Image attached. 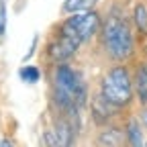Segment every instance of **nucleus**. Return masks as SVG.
<instances>
[{"instance_id":"obj_1","label":"nucleus","mask_w":147,"mask_h":147,"mask_svg":"<svg viewBox=\"0 0 147 147\" xmlns=\"http://www.w3.org/2000/svg\"><path fill=\"white\" fill-rule=\"evenodd\" d=\"M53 102L71 117H76V113L86 102L84 80L65 63H59L53 69Z\"/></svg>"},{"instance_id":"obj_2","label":"nucleus","mask_w":147,"mask_h":147,"mask_svg":"<svg viewBox=\"0 0 147 147\" xmlns=\"http://www.w3.org/2000/svg\"><path fill=\"white\" fill-rule=\"evenodd\" d=\"M102 29V43L106 53L117 61H125L133 53V33L125 18L117 12L108 14L106 21L100 25Z\"/></svg>"},{"instance_id":"obj_3","label":"nucleus","mask_w":147,"mask_h":147,"mask_svg":"<svg viewBox=\"0 0 147 147\" xmlns=\"http://www.w3.org/2000/svg\"><path fill=\"white\" fill-rule=\"evenodd\" d=\"M110 106H127L133 98V84L129 69L123 65L110 67L106 71V76L102 78V94H100Z\"/></svg>"},{"instance_id":"obj_4","label":"nucleus","mask_w":147,"mask_h":147,"mask_svg":"<svg viewBox=\"0 0 147 147\" xmlns=\"http://www.w3.org/2000/svg\"><path fill=\"white\" fill-rule=\"evenodd\" d=\"M100 16L98 12L94 10H86V12H76L71 14L69 18L59 25V31L57 35H63V37H69V39L78 41L80 45L86 43L92 35H96L100 31Z\"/></svg>"},{"instance_id":"obj_5","label":"nucleus","mask_w":147,"mask_h":147,"mask_svg":"<svg viewBox=\"0 0 147 147\" xmlns=\"http://www.w3.org/2000/svg\"><path fill=\"white\" fill-rule=\"evenodd\" d=\"M43 139L47 147H74V127L67 119H61L53 131H45Z\"/></svg>"},{"instance_id":"obj_6","label":"nucleus","mask_w":147,"mask_h":147,"mask_svg":"<svg viewBox=\"0 0 147 147\" xmlns=\"http://www.w3.org/2000/svg\"><path fill=\"white\" fill-rule=\"evenodd\" d=\"M78 47H80L78 41L69 39V37H63V35H57V37L49 43L47 53H49V57H51L55 63H63L65 59H69L71 55L78 51Z\"/></svg>"},{"instance_id":"obj_7","label":"nucleus","mask_w":147,"mask_h":147,"mask_svg":"<svg viewBox=\"0 0 147 147\" xmlns=\"http://www.w3.org/2000/svg\"><path fill=\"white\" fill-rule=\"evenodd\" d=\"M96 4H98V0H65L61 4V12H65V14L86 12V10H92Z\"/></svg>"},{"instance_id":"obj_8","label":"nucleus","mask_w":147,"mask_h":147,"mask_svg":"<svg viewBox=\"0 0 147 147\" xmlns=\"http://www.w3.org/2000/svg\"><path fill=\"white\" fill-rule=\"evenodd\" d=\"M135 92L143 104H147V61L137 67L135 74Z\"/></svg>"},{"instance_id":"obj_9","label":"nucleus","mask_w":147,"mask_h":147,"mask_svg":"<svg viewBox=\"0 0 147 147\" xmlns=\"http://www.w3.org/2000/svg\"><path fill=\"white\" fill-rule=\"evenodd\" d=\"M127 139L131 143V147H143V133H141V127L135 121H131L127 127Z\"/></svg>"},{"instance_id":"obj_10","label":"nucleus","mask_w":147,"mask_h":147,"mask_svg":"<svg viewBox=\"0 0 147 147\" xmlns=\"http://www.w3.org/2000/svg\"><path fill=\"white\" fill-rule=\"evenodd\" d=\"M133 21H135V27L141 31V33H147V8L143 4H137L135 10H133Z\"/></svg>"},{"instance_id":"obj_11","label":"nucleus","mask_w":147,"mask_h":147,"mask_svg":"<svg viewBox=\"0 0 147 147\" xmlns=\"http://www.w3.org/2000/svg\"><path fill=\"white\" fill-rule=\"evenodd\" d=\"M18 76H21V80L27 82V84H35V82H39L41 71H39V67H35V65H25V67H21Z\"/></svg>"},{"instance_id":"obj_12","label":"nucleus","mask_w":147,"mask_h":147,"mask_svg":"<svg viewBox=\"0 0 147 147\" xmlns=\"http://www.w3.org/2000/svg\"><path fill=\"white\" fill-rule=\"evenodd\" d=\"M6 35V0H0V43Z\"/></svg>"},{"instance_id":"obj_13","label":"nucleus","mask_w":147,"mask_h":147,"mask_svg":"<svg viewBox=\"0 0 147 147\" xmlns=\"http://www.w3.org/2000/svg\"><path fill=\"white\" fill-rule=\"evenodd\" d=\"M0 147H12V143L8 139H4V141H0Z\"/></svg>"}]
</instances>
